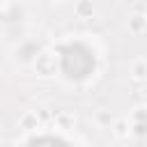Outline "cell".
I'll return each instance as SVG.
<instances>
[{
	"instance_id": "obj_1",
	"label": "cell",
	"mask_w": 147,
	"mask_h": 147,
	"mask_svg": "<svg viewBox=\"0 0 147 147\" xmlns=\"http://www.w3.org/2000/svg\"><path fill=\"white\" fill-rule=\"evenodd\" d=\"M74 11H76L78 18H92L94 5H92V0H78V2L74 5Z\"/></svg>"
},
{
	"instance_id": "obj_2",
	"label": "cell",
	"mask_w": 147,
	"mask_h": 147,
	"mask_svg": "<svg viewBox=\"0 0 147 147\" xmlns=\"http://www.w3.org/2000/svg\"><path fill=\"white\" fill-rule=\"evenodd\" d=\"M48 62H53V57H51L48 53H41V55H37V60H34V67H39V74H41V76H51V74L55 71V67H48Z\"/></svg>"
},
{
	"instance_id": "obj_3",
	"label": "cell",
	"mask_w": 147,
	"mask_h": 147,
	"mask_svg": "<svg viewBox=\"0 0 147 147\" xmlns=\"http://www.w3.org/2000/svg\"><path fill=\"white\" fill-rule=\"evenodd\" d=\"M37 124H39V119H37V113H25L23 117H21V129H37Z\"/></svg>"
},
{
	"instance_id": "obj_4",
	"label": "cell",
	"mask_w": 147,
	"mask_h": 147,
	"mask_svg": "<svg viewBox=\"0 0 147 147\" xmlns=\"http://www.w3.org/2000/svg\"><path fill=\"white\" fill-rule=\"evenodd\" d=\"M55 122H57V124H60L62 129H71L76 119H74V115H69V113H60V115L55 117Z\"/></svg>"
},
{
	"instance_id": "obj_5",
	"label": "cell",
	"mask_w": 147,
	"mask_h": 147,
	"mask_svg": "<svg viewBox=\"0 0 147 147\" xmlns=\"http://www.w3.org/2000/svg\"><path fill=\"white\" fill-rule=\"evenodd\" d=\"M136 78H142V62H138L136 67Z\"/></svg>"
}]
</instances>
